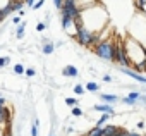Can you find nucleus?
<instances>
[{
	"mask_svg": "<svg viewBox=\"0 0 146 136\" xmlns=\"http://www.w3.org/2000/svg\"><path fill=\"white\" fill-rule=\"evenodd\" d=\"M120 73H122V74H125V76H129V78H132V79H134V81H137V83L146 85V76H143L141 73H134L131 67H120Z\"/></svg>",
	"mask_w": 146,
	"mask_h": 136,
	"instance_id": "4",
	"label": "nucleus"
},
{
	"mask_svg": "<svg viewBox=\"0 0 146 136\" xmlns=\"http://www.w3.org/2000/svg\"><path fill=\"white\" fill-rule=\"evenodd\" d=\"M41 50H43V53H45V55H50V53H53L55 45H53L52 41H46V40H45V43H43V48H41Z\"/></svg>",
	"mask_w": 146,
	"mask_h": 136,
	"instance_id": "10",
	"label": "nucleus"
},
{
	"mask_svg": "<svg viewBox=\"0 0 146 136\" xmlns=\"http://www.w3.org/2000/svg\"><path fill=\"white\" fill-rule=\"evenodd\" d=\"M119 126H113V124H105L103 126V134L102 136H117L119 134Z\"/></svg>",
	"mask_w": 146,
	"mask_h": 136,
	"instance_id": "8",
	"label": "nucleus"
},
{
	"mask_svg": "<svg viewBox=\"0 0 146 136\" xmlns=\"http://www.w3.org/2000/svg\"><path fill=\"white\" fill-rule=\"evenodd\" d=\"M4 103H5V98H4V97H0V105H4Z\"/></svg>",
	"mask_w": 146,
	"mask_h": 136,
	"instance_id": "34",
	"label": "nucleus"
},
{
	"mask_svg": "<svg viewBox=\"0 0 146 136\" xmlns=\"http://www.w3.org/2000/svg\"><path fill=\"white\" fill-rule=\"evenodd\" d=\"M7 16H5V12H4V9H0V23H2L4 19H5Z\"/></svg>",
	"mask_w": 146,
	"mask_h": 136,
	"instance_id": "30",
	"label": "nucleus"
},
{
	"mask_svg": "<svg viewBox=\"0 0 146 136\" xmlns=\"http://www.w3.org/2000/svg\"><path fill=\"white\" fill-rule=\"evenodd\" d=\"M35 74H36V71H35V69H26V76H28V78H33Z\"/></svg>",
	"mask_w": 146,
	"mask_h": 136,
	"instance_id": "28",
	"label": "nucleus"
},
{
	"mask_svg": "<svg viewBox=\"0 0 146 136\" xmlns=\"http://www.w3.org/2000/svg\"><path fill=\"white\" fill-rule=\"evenodd\" d=\"M31 136H38V119L33 122V126H31Z\"/></svg>",
	"mask_w": 146,
	"mask_h": 136,
	"instance_id": "21",
	"label": "nucleus"
},
{
	"mask_svg": "<svg viewBox=\"0 0 146 136\" xmlns=\"http://www.w3.org/2000/svg\"><path fill=\"white\" fill-rule=\"evenodd\" d=\"M136 127H137V129H143V127H144V121H139V122L136 124Z\"/></svg>",
	"mask_w": 146,
	"mask_h": 136,
	"instance_id": "32",
	"label": "nucleus"
},
{
	"mask_svg": "<svg viewBox=\"0 0 146 136\" xmlns=\"http://www.w3.org/2000/svg\"><path fill=\"white\" fill-rule=\"evenodd\" d=\"M50 136H53V134H50Z\"/></svg>",
	"mask_w": 146,
	"mask_h": 136,
	"instance_id": "36",
	"label": "nucleus"
},
{
	"mask_svg": "<svg viewBox=\"0 0 146 136\" xmlns=\"http://www.w3.org/2000/svg\"><path fill=\"white\" fill-rule=\"evenodd\" d=\"M53 5L60 11V9H62V5H64V0H53Z\"/></svg>",
	"mask_w": 146,
	"mask_h": 136,
	"instance_id": "26",
	"label": "nucleus"
},
{
	"mask_svg": "<svg viewBox=\"0 0 146 136\" xmlns=\"http://www.w3.org/2000/svg\"><path fill=\"white\" fill-rule=\"evenodd\" d=\"M139 95H141L139 91H131V93H129V97H131V98H134L136 102H137V98H139Z\"/></svg>",
	"mask_w": 146,
	"mask_h": 136,
	"instance_id": "27",
	"label": "nucleus"
},
{
	"mask_svg": "<svg viewBox=\"0 0 146 136\" xmlns=\"http://www.w3.org/2000/svg\"><path fill=\"white\" fill-rule=\"evenodd\" d=\"M129 136H141V134H139V133H136V131H131V134H129Z\"/></svg>",
	"mask_w": 146,
	"mask_h": 136,
	"instance_id": "33",
	"label": "nucleus"
},
{
	"mask_svg": "<svg viewBox=\"0 0 146 136\" xmlns=\"http://www.w3.org/2000/svg\"><path fill=\"white\" fill-rule=\"evenodd\" d=\"M117 55H115V62L120 65V67H132V60L129 59L127 55V48H125V41L122 38H117Z\"/></svg>",
	"mask_w": 146,
	"mask_h": 136,
	"instance_id": "2",
	"label": "nucleus"
},
{
	"mask_svg": "<svg viewBox=\"0 0 146 136\" xmlns=\"http://www.w3.org/2000/svg\"><path fill=\"white\" fill-rule=\"evenodd\" d=\"M12 23H14V24H21V16H16V17H12Z\"/></svg>",
	"mask_w": 146,
	"mask_h": 136,
	"instance_id": "29",
	"label": "nucleus"
},
{
	"mask_svg": "<svg viewBox=\"0 0 146 136\" xmlns=\"http://www.w3.org/2000/svg\"><path fill=\"white\" fill-rule=\"evenodd\" d=\"M45 28H46V23H38L36 24V31H45Z\"/></svg>",
	"mask_w": 146,
	"mask_h": 136,
	"instance_id": "25",
	"label": "nucleus"
},
{
	"mask_svg": "<svg viewBox=\"0 0 146 136\" xmlns=\"http://www.w3.org/2000/svg\"><path fill=\"white\" fill-rule=\"evenodd\" d=\"M65 103L69 107H76L78 105V98H65Z\"/></svg>",
	"mask_w": 146,
	"mask_h": 136,
	"instance_id": "22",
	"label": "nucleus"
},
{
	"mask_svg": "<svg viewBox=\"0 0 146 136\" xmlns=\"http://www.w3.org/2000/svg\"><path fill=\"white\" fill-rule=\"evenodd\" d=\"M84 91H86V86H83V85H76L74 86V93L76 95H83Z\"/></svg>",
	"mask_w": 146,
	"mask_h": 136,
	"instance_id": "18",
	"label": "nucleus"
},
{
	"mask_svg": "<svg viewBox=\"0 0 146 136\" xmlns=\"http://www.w3.org/2000/svg\"><path fill=\"white\" fill-rule=\"evenodd\" d=\"M120 102H122V103H125V105H136V103H137V102H136L134 98H131L129 95H127V97H124V98H120Z\"/></svg>",
	"mask_w": 146,
	"mask_h": 136,
	"instance_id": "17",
	"label": "nucleus"
},
{
	"mask_svg": "<svg viewBox=\"0 0 146 136\" xmlns=\"http://www.w3.org/2000/svg\"><path fill=\"white\" fill-rule=\"evenodd\" d=\"M103 134V126H95L88 131V136H102Z\"/></svg>",
	"mask_w": 146,
	"mask_h": 136,
	"instance_id": "11",
	"label": "nucleus"
},
{
	"mask_svg": "<svg viewBox=\"0 0 146 136\" xmlns=\"http://www.w3.org/2000/svg\"><path fill=\"white\" fill-rule=\"evenodd\" d=\"M9 119H11V112H9V109H5L4 105H0V124L7 122Z\"/></svg>",
	"mask_w": 146,
	"mask_h": 136,
	"instance_id": "9",
	"label": "nucleus"
},
{
	"mask_svg": "<svg viewBox=\"0 0 146 136\" xmlns=\"http://www.w3.org/2000/svg\"><path fill=\"white\" fill-rule=\"evenodd\" d=\"M84 86H86V91H93V93H96V91L100 90V85H98L96 81H90V83H86Z\"/></svg>",
	"mask_w": 146,
	"mask_h": 136,
	"instance_id": "12",
	"label": "nucleus"
},
{
	"mask_svg": "<svg viewBox=\"0 0 146 136\" xmlns=\"http://www.w3.org/2000/svg\"><path fill=\"white\" fill-rule=\"evenodd\" d=\"M110 117H113V115H110V114H103V115H102V117L98 119V122H96V126H103V124H107Z\"/></svg>",
	"mask_w": 146,
	"mask_h": 136,
	"instance_id": "15",
	"label": "nucleus"
},
{
	"mask_svg": "<svg viewBox=\"0 0 146 136\" xmlns=\"http://www.w3.org/2000/svg\"><path fill=\"white\" fill-rule=\"evenodd\" d=\"M141 136H146V134H141Z\"/></svg>",
	"mask_w": 146,
	"mask_h": 136,
	"instance_id": "35",
	"label": "nucleus"
},
{
	"mask_svg": "<svg viewBox=\"0 0 146 136\" xmlns=\"http://www.w3.org/2000/svg\"><path fill=\"white\" fill-rule=\"evenodd\" d=\"M14 73H16V74H26L24 65H23V64H16V65H14Z\"/></svg>",
	"mask_w": 146,
	"mask_h": 136,
	"instance_id": "16",
	"label": "nucleus"
},
{
	"mask_svg": "<svg viewBox=\"0 0 146 136\" xmlns=\"http://www.w3.org/2000/svg\"><path fill=\"white\" fill-rule=\"evenodd\" d=\"M43 4H45V0H38V2L33 5V9H35V11H38V9H41V7H43Z\"/></svg>",
	"mask_w": 146,
	"mask_h": 136,
	"instance_id": "24",
	"label": "nucleus"
},
{
	"mask_svg": "<svg viewBox=\"0 0 146 136\" xmlns=\"http://www.w3.org/2000/svg\"><path fill=\"white\" fill-rule=\"evenodd\" d=\"M117 38H112L108 36L107 40L100 41L96 47H95V53L102 59V60H107V62H115V55H117Z\"/></svg>",
	"mask_w": 146,
	"mask_h": 136,
	"instance_id": "1",
	"label": "nucleus"
},
{
	"mask_svg": "<svg viewBox=\"0 0 146 136\" xmlns=\"http://www.w3.org/2000/svg\"><path fill=\"white\" fill-rule=\"evenodd\" d=\"M134 5H136L137 11L146 12V0H134Z\"/></svg>",
	"mask_w": 146,
	"mask_h": 136,
	"instance_id": "13",
	"label": "nucleus"
},
{
	"mask_svg": "<svg viewBox=\"0 0 146 136\" xmlns=\"http://www.w3.org/2000/svg\"><path fill=\"white\" fill-rule=\"evenodd\" d=\"M70 114H72V115H74V117H81V115H83V110H81V109H79V107L76 105V107H72V110H70Z\"/></svg>",
	"mask_w": 146,
	"mask_h": 136,
	"instance_id": "19",
	"label": "nucleus"
},
{
	"mask_svg": "<svg viewBox=\"0 0 146 136\" xmlns=\"http://www.w3.org/2000/svg\"><path fill=\"white\" fill-rule=\"evenodd\" d=\"M62 74L67 76V78H78L79 76V71H78L76 65H65L64 69H62Z\"/></svg>",
	"mask_w": 146,
	"mask_h": 136,
	"instance_id": "7",
	"label": "nucleus"
},
{
	"mask_svg": "<svg viewBox=\"0 0 146 136\" xmlns=\"http://www.w3.org/2000/svg\"><path fill=\"white\" fill-rule=\"evenodd\" d=\"M129 134H131V131H127V129L120 127V129H119V134H117V136H129Z\"/></svg>",
	"mask_w": 146,
	"mask_h": 136,
	"instance_id": "23",
	"label": "nucleus"
},
{
	"mask_svg": "<svg viewBox=\"0 0 146 136\" xmlns=\"http://www.w3.org/2000/svg\"><path fill=\"white\" fill-rule=\"evenodd\" d=\"M11 64V57L7 55V57H0V67H5V65H9Z\"/></svg>",
	"mask_w": 146,
	"mask_h": 136,
	"instance_id": "20",
	"label": "nucleus"
},
{
	"mask_svg": "<svg viewBox=\"0 0 146 136\" xmlns=\"http://www.w3.org/2000/svg\"><path fill=\"white\" fill-rule=\"evenodd\" d=\"M103 81H105V83H110V81H112V76H110V74H105V76H103Z\"/></svg>",
	"mask_w": 146,
	"mask_h": 136,
	"instance_id": "31",
	"label": "nucleus"
},
{
	"mask_svg": "<svg viewBox=\"0 0 146 136\" xmlns=\"http://www.w3.org/2000/svg\"><path fill=\"white\" fill-rule=\"evenodd\" d=\"M86 136H88V134H86Z\"/></svg>",
	"mask_w": 146,
	"mask_h": 136,
	"instance_id": "37",
	"label": "nucleus"
},
{
	"mask_svg": "<svg viewBox=\"0 0 146 136\" xmlns=\"http://www.w3.org/2000/svg\"><path fill=\"white\" fill-rule=\"evenodd\" d=\"M24 28H26V21H23V23H21V24L17 26V31H16V36H17L19 40H21V38L24 36Z\"/></svg>",
	"mask_w": 146,
	"mask_h": 136,
	"instance_id": "14",
	"label": "nucleus"
},
{
	"mask_svg": "<svg viewBox=\"0 0 146 136\" xmlns=\"http://www.w3.org/2000/svg\"><path fill=\"white\" fill-rule=\"evenodd\" d=\"M74 38L78 40V43L81 45V47H93V40H95V33L91 31V29H88L84 24L83 26H78V29H76V35H74Z\"/></svg>",
	"mask_w": 146,
	"mask_h": 136,
	"instance_id": "3",
	"label": "nucleus"
},
{
	"mask_svg": "<svg viewBox=\"0 0 146 136\" xmlns=\"http://www.w3.org/2000/svg\"><path fill=\"white\" fill-rule=\"evenodd\" d=\"M100 100H102L103 103H110V105L120 102V98H119L115 93H102V95H100Z\"/></svg>",
	"mask_w": 146,
	"mask_h": 136,
	"instance_id": "5",
	"label": "nucleus"
},
{
	"mask_svg": "<svg viewBox=\"0 0 146 136\" xmlns=\"http://www.w3.org/2000/svg\"><path fill=\"white\" fill-rule=\"evenodd\" d=\"M93 109H95V110H98V112H102V114H110V115H115L113 107H112L110 103H96Z\"/></svg>",
	"mask_w": 146,
	"mask_h": 136,
	"instance_id": "6",
	"label": "nucleus"
}]
</instances>
